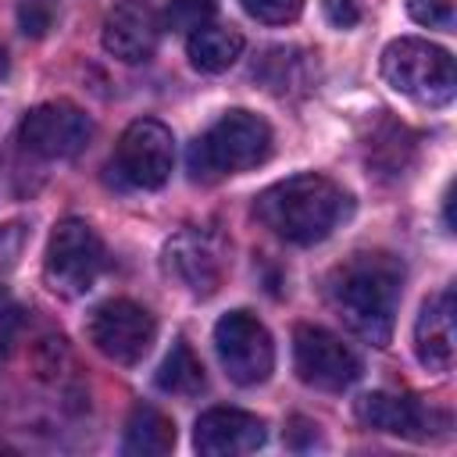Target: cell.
<instances>
[{
	"label": "cell",
	"instance_id": "1",
	"mask_svg": "<svg viewBox=\"0 0 457 457\" xmlns=\"http://www.w3.org/2000/svg\"><path fill=\"white\" fill-rule=\"evenodd\" d=\"M403 268L389 253H353L328 275V303L343 325L371 346H386L396 325Z\"/></svg>",
	"mask_w": 457,
	"mask_h": 457
},
{
	"label": "cell",
	"instance_id": "2",
	"mask_svg": "<svg viewBox=\"0 0 457 457\" xmlns=\"http://www.w3.org/2000/svg\"><path fill=\"white\" fill-rule=\"evenodd\" d=\"M253 214L271 236L296 246H311L332 236V228L350 214V196L328 175L303 171L268 186L257 196Z\"/></svg>",
	"mask_w": 457,
	"mask_h": 457
},
{
	"label": "cell",
	"instance_id": "3",
	"mask_svg": "<svg viewBox=\"0 0 457 457\" xmlns=\"http://www.w3.org/2000/svg\"><path fill=\"white\" fill-rule=\"evenodd\" d=\"M271 154V129L253 111H225L193 146H189V171L193 179H221L239 175L264 164Z\"/></svg>",
	"mask_w": 457,
	"mask_h": 457
},
{
	"label": "cell",
	"instance_id": "4",
	"mask_svg": "<svg viewBox=\"0 0 457 457\" xmlns=\"http://www.w3.org/2000/svg\"><path fill=\"white\" fill-rule=\"evenodd\" d=\"M382 79L407 100L425 107H446L457 93V68L453 57L414 36H400L382 50Z\"/></svg>",
	"mask_w": 457,
	"mask_h": 457
},
{
	"label": "cell",
	"instance_id": "5",
	"mask_svg": "<svg viewBox=\"0 0 457 457\" xmlns=\"http://www.w3.org/2000/svg\"><path fill=\"white\" fill-rule=\"evenodd\" d=\"M104 268V243L82 218H64L54 225L46 243V286L61 296H82L93 289L96 275Z\"/></svg>",
	"mask_w": 457,
	"mask_h": 457
},
{
	"label": "cell",
	"instance_id": "6",
	"mask_svg": "<svg viewBox=\"0 0 457 457\" xmlns=\"http://www.w3.org/2000/svg\"><path fill=\"white\" fill-rule=\"evenodd\" d=\"M214 350L236 386H261L275 368L271 332L250 311H228L214 325Z\"/></svg>",
	"mask_w": 457,
	"mask_h": 457
},
{
	"label": "cell",
	"instance_id": "7",
	"mask_svg": "<svg viewBox=\"0 0 457 457\" xmlns=\"http://www.w3.org/2000/svg\"><path fill=\"white\" fill-rule=\"evenodd\" d=\"M171 164H175V139L171 129L161 125L157 118H139L121 132L114 150V168L129 186L161 189L171 175Z\"/></svg>",
	"mask_w": 457,
	"mask_h": 457
},
{
	"label": "cell",
	"instance_id": "8",
	"mask_svg": "<svg viewBox=\"0 0 457 457\" xmlns=\"http://www.w3.org/2000/svg\"><path fill=\"white\" fill-rule=\"evenodd\" d=\"M18 139L29 154L61 161V157H75L79 150H86V143L93 139V121L82 107L68 100H50V104L32 107L21 118Z\"/></svg>",
	"mask_w": 457,
	"mask_h": 457
},
{
	"label": "cell",
	"instance_id": "9",
	"mask_svg": "<svg viewBox=\"0 0 457 457\" xmlns=\"http://www.w3.org/2000/svg\"><path fill=\"white\" fill-rule=\"evenodd\" d=\"M293 364L296 375L325 393H339L361 378V357L328 328L300 325L293 332Z\"/></svg>",
	"mask_w": 457,
	"mask_h": 457
},
{
	"label": "cell",
	"instance_id": "10",
	"mask_svg": "<svg viewBox=\"0 0 457 457\" xmlns=\"http://www.w3.org/2000/svg\"><path fill=\"white\" fill-rule=\"evenodd\" d=\"M157 336L154 314L132 300H107L89 318V339L93 346L114 361V364H136L146 357L150 343Z\"/></svg>",
	"mask_w": 457,
	"mask_h": 457
},
{
	"label": "cell",
	"instance_id": "11",
	"mask_svg": "<svg viewBox=\"0 0 457 457\" xmlns=\"http://www.w3.org/2000/svg\"><path fill=\"white\" fill-rule=\"evenodd\" d=\"M164 271L193 296L218 293L225 278L221 243L204 228H182L164 243Z\"/></svg>",
	"mask_w": 457,
	"mask_h": 457
},
{
	"label": "cell",
	"instance_id": "12",
	"mask_svg": "<svg viewBox=\"0 0 457 457\" xmlns=\"http://www.w3.org/2000/svg\"><path fill=\"white\" fill-rule=\"evenodd\" d=\"M264 439H268L264 421L239 407H211L196 418V428H193V446L204 457L253 453L257 446H264Z\"/></svg>",
	"mask_w": 457,
	"mask_h": 457
},
{
	"label": "cell",
	"instance_id": "13",
	"mask_svg": "<svg viewBox=\"0 0 457 457\" xmlns=\"http://www.w3.org/2000/svg\"><path fill=\"white\" fill-rule=\"evenodd\" d=\"M161 39V18L143 0H121L104 21V50L125 64L150 61Z\"/></svg>",
	"mask_w": 457,
	"mask_h": 457
},
{
	"label": "cell",
	"instance_id": "14",
	"mask_svg": "<svg viewBox=\"0 0 457 457\" xmlns=\"http://www.w3.org/2000/svg\"><path fill=\"white\" fill-rule=\"evenodd\" d=\"M453 346V289H443L421 303V314L414 321V353L428 371H450Z\"/></svg>",
	"mask_w": 457,
	"mask_h": 457
},
{
	"label": "cell",
	"instance_id": "15",
	"mask_svg": "<svg viewBox=\"0 0 457 457\" xmlns=\"http://www.w3.org/2000/svg\"><path fill=\"white\" fill-rule=\"evenodd\" d=\"M357 418L361 425L389 436H407V439H428L432 436V411L414 403L411 396L396 393H364L357 400Z\"/></svg>",
	"mask_w": 457,
	"mask_h": 457
},
{
	"label": "cell",
	"instance_id": "16",
	"mask_svg": "<svg viewBox=\"0 0 457 457\" xmlns=\"http://www.w3.org/2000/svg\"><path fill=\"white\" fill-rule=\"evenodd\" d=\"M186 50H189V61H193L196 71L218 75V71H228L239 61L243 36L232 25H200L196 32H189Z\"/></svg>",
	"mask_w": 457,
	"mask_h": 457
},
{
	"label": "cell",
	"instance_id": "17",
	"mask_svg": "<svg viewBox=\"0 0 457 457\" xmlns=\"http://www.w3.org/2000/svg\"><path fill=\"white\" fill-rule=\"evenodd\" d=\"M175 446V425L168 414H161L157 407H146L139 403L129 421H125V439H121V450L129 457H164L171 453Z\"/></svg>",
	"mask_w": 457,
	"mask_h": 457
},
{
	"label": "cell",
	"instance_id": "18",
	"mask_svg": "<svg viewBox=\"0 0 457 457\" xmlns=\"http://www.w3.org/2000/svg\"><path fill=\"white\" fill-rule=\"evenodd\" d=\"M204 386H207L204 364L196 361V353L189 350L186 339H175L157 368V389H164L171 396H196V393H204Z\"/></svg>",
	"mask_w": 457,
	"mask_h": 457
},
{
	"label": "cell",
	"instance_id": "19",
	"mask_svg": "<svg viewBox=\"0 0 457 457\" xmlns=\"http://www.w3.org/2000/svg\"><path fill=\"white\" fill-rule=\"evenodd\" d=\"M253 75L264 79V86L278 96L293 93V89H307L311 75H307V54L293 50V46H271L261 61V68H253Z\"/></svg>",
	"mask_w": 457,
	"mask_h": 457
},
{
	"label": "cell",
	"instance_id": "20",
	"mask_svg": "<svg viewBox=\"0 0 457 457\" xmlns=\"http://www.w3.org/2000/svg\"><path fill=\"white\" fill-rule=\"evenodd\" d=\"M218 11V0H168V11H164V21L168 29L175 32H196L200 25H211Z\"/></svg>",
	"mask_w": 457,
	"mask_h": 457
},
{
	"label": "cell",
	"instance_id": "21",
	"mask_svg": "<svg viewBox=\"0 0 457 457\" xmlns=\"http://www.w3.org/2000/svg\"><path fill=\"white\" fill-rule=\"evenodd\" d=\"M14 11H18V29L32 39L46 36L54 18H57V0H14Z\"/></svg>",
	"mask_w": 457,
	"mask_h": 457
},
{
	"label": "cell",
	"instance_id": "22",
	"mask_svg": "<svg viewBox=\"0 0 457 457\" xmlns=\"http://www.w3.org/2000/svg\"><path fill=\"white\" fill-rule=\"evenodd\" d=\"M239 4L246 7L250 18H257V21H264V25H286V21H293V18L300 14V7H303V0H239Z\"/></svg>",
	"mask_w": 457,
	"mask_h": 457
},
{
	"label": "cell",
	"instance_id": "23",
	"mask_svg": "<svg viewBox=\"0 0 457 457\" xmlns=\"http://www.w3.org/2000/svg\"><path fill=\"white\" fill-rule=\"evenodd\" d=\"M407 14L418 25H428V29H450L453 25L450 0H407Z\"/></svg>",
	"mask_w": 457,
	"mask_h": 457
},
{
	"label": "cell",
	"instance_id": "24",
	"mask_svg": "<svg viewBox=\"0 0 457 457\" xmlns=\"http://www.w3.org/2000/svg\"><path fill=\"white\" fill-rule=\"evenodd\" d=\"M332 29H353L364 18V0H321Z\"/></svg>",
	"mask_w": 457,
	"mask_h": 457
},
{
	"label": "cell",
	"instance_id": "25",
	"mask_svg": "<svg viewBox=\"0 0 457 457\" xmlns=\"http://www.w3.org/2000/svg\"><path fill=\"white\" fill-rule=\"evenodd\" d=\"M18 307L11 303V296L0 289V364L7 361V353H11V346H14V339H18Z\"/></svg>",
	"mask_w": 457,
	"mask_h": 457
},
{
	"label": "cell",
	"instance_id": "26",
	"mask_svg": "<svg viewBox=\"0 0 457 457\" xmlns=\"http://www.w3.org/2000/svg\"><path fill=\"white\" fill-rule=\"evenodd\" d=\"M7 71V61H4V50H0V75Z\"/></svg>",
	"mask_w": 457,
	"mask_h": 457
}]
</instances>
